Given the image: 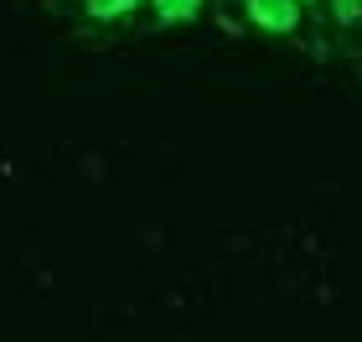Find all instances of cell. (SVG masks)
I'll list each match as a JSON object with an SVG mask.
<instances>
[{
    "label": "cell",
    "instance_id": "4",
    "mask_svg": "<svg viewBox=\"0 0 362 342\" xmlns=\"http://www.w3.org/2000/svg\"><path fill=\"white\" fill-rule=\"evenodd\" d=\"M332 6H337V21H357L362 16V0H332Z\"/></svg>",
    "mask_w": 362,
    "mask_h": 342
},
{
    "label": "cell",
    "instance_id": "2",
    "mask_svg": "<svg viewBox=\"0 0 362 342\" xmlns=\"http://www.w3.org/2000/svg\"><path fill=\"white\" fill-rule=\"evenodd\" d=\"M197 6L202 0H156V11H160V21H192Z\"/></svg>",
    "mask_w": 362,
    "mask_h": 342
},
{
    "label": "cell",
    "instance_id": "3",
    "mask_svg": "<svg viewBox=\"0 0 362 342\" xmlns=\"http://www.w3.org/2000/svg\"><path fill=\"white\" fill-rule=\"evenodd\" d=\"M129 6H140V0H88V11L98 16V21H109V16H119V11H129Z\"/></svg>",
    "mask_w": 362,
    "mask_h": 342
},
{
    "label": "cell",
    "instance_id": "5",
    "mask_svg": "<svg viewBox=\"0 0 362 342\" xmlns=\"http://www.w3.org/2000/svg\"><path fill=\"white\" fill-rule=\"evenodd\" d=\"M305 6H310V0H305Z\"/></svg>",
    "mask_w": 362,
    "mask_h": 342
},
{
    "label": "cell",
    "instance_id": "1",
    "mask_svg": "<svg viewBox=\"0 0 362 342\" xmlns=\"http://www.w3.org/2000/svg\"><path fill=\"white\" fill-rule=\"evenodd\" d=\"M249 16L264 31H290L295 26V0H249Z\"/></svg>",
    "mask_w": 362,
    "mask_h": 342
}]
</instances>
